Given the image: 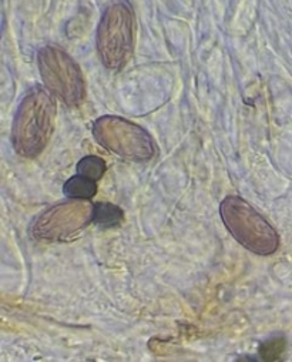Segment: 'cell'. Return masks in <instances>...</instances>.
<instances>
[{
  "mask_svg": "<svg viewBox=\"0 0 292 362\" xmlns=\"http://www.w3.org/2000/svg\"><path fill=\"white\" fill-rule=\"evenodd\" d=\"M40 76L50 93L69 106L81 103L86 84L78 64L60 47L46 46L37 54Z\"/></svg>",
  "mask_w": 292,
  "mask_h": 362,
  "instance_id": "5b68a950",
  "label": "cell"
},
{
  "mask_svg": "<svg viewBox=\"0 0 292 362\" xmlns=\"http://www.w3.org/2000/svg\"><path fill=\"white\" fill-rule=\"evenodd\" d=\"M134 32L136 19L127 2H116L105 11L97 29V50L107 69L120 70L130 60Z\"/></svg>",
  "mask_w": 292,
  "mask_h": 362,
  "instance_id": "3957f363",
  "label": "cell"
},
{
  "mask_svg": "<svg viewBox=\"0 0 292 362\" xmlns=\"http://www.w3.org/2000/svg\"><path fill=\"white\" fill-rule=\"evenodd\" d=\"M285 348V342L284 339H272L269 342H265L262 346H261V356L265 358V359H275L278 355L282 354Z\"/></svg>",
  "mask_w": 292,
  "mask_h": 362,
  "instance_id": "30bf717a",
  "label": "cell"
},
{
  "mask_svg": "<svg viewBox=\"0 0 292 362\" xmlns=\"http://www.w3.org/2000/svg\"><path fill=\"white\" fill-rule=\"evenodd\" d=\"M105 171H106V163L103 158L97 156L83 157L77 164V173L94 181H99L103 177Z\"/></svg>",
  "mask_w": 292,
  "mask_h": 362,
  "instance_id": "9c48e42d",
  "label": "cell"
},
{
  "mask_svg": "<svg viewBox=\"0 0 292 362\" xmlns=\"http://www.w3.org/2000/svg\"><path fill=\"white\" fill-rule=\"evenodd\" d=\"M56 119V105L47 90L35 87L23 98L12 126V143L26 158L39 156L47 146Z\"/></svg>",
  "mask_w": 292,
  "mask_h": 362,
  "instance_id": "6da1fadb",
  "label": "cell"
},
{
  "mask_svg": "<svg viewBox=\"0 0 292 362\" xmlns=\"http://www.w3.org/2000/svg\"><path fill=\"white\" fill-rule=\"evenodd\" d=\"M220 214L230 234L248 251L269 255L278 250L279 237L275 228L245 200L228 196L220 206Z\"/></svg>",
  "mask_w": 292,
  "mask_h": 362,
  "instance_id": "7a4b0ae2",
  "label": "cell"
},
{
  "mask_svg": "<svg viewBox=\"0 0 292 362\" xmlns=\"http://www.w3.org/2000/svg\"><path fill=\"white\" fill-rule=\"evenodd\" d=\"M94 221V204L73 199L45 210L32 224V235L40 241H64Z\"/></svg>",
  "mask_w": 292,
  "mask_h": 362,
  "instance_id": "8992f818",
  "label": "cell"
},
{
  "mask_svg": "<svg viewBox=\"0 0 292 362\" xmlns=\"http://www.w3.org/2000/svg\"><path fill=\"white\" fill-rule=\"evenodd\" d=\"M124 213L117 206L109 203H97L94 204V223L102 227L110 228L117 227L123 223Z\"/></svg>",
  "mask_w": 292,
  "mask_h": 362,
  "instance_id": "ba28073f",
  "label": "cell"
},
{
  "mask_svg": "<svg viewBox=\"0 0 292 362\" xmlns=\"http://www.w3.org/2000/svg\"><path fill=\"white\" fill-rule=\"evenodd\" d=\"M64 194L70 199H83L88 200L93 199L97 193V185L91 178H87L81 174H77L71 177L63 189Z\"/></svg>",
  "mask_w": 292,
  "mask_h": 362,
  "instance_id": "52a82bcc",
  "label": "cell"
},
{
  "mask_svg": "<svg viewBox=\"0 0 292 362\" xmlns=\"http://www.w3.org/2000/svg\"><path fill=\"white\" fill-rule=\"evenodd\" d=\"M93 137L102 147L124 160L143 163L156 154V146L148 132L119 116L97 119L93 124Z\"/></svg>",
  "mask_w": 292,
  "mask_h": 362,
  "instance_id": "277c9868",
  "label": "cell"
}]
</instances>
